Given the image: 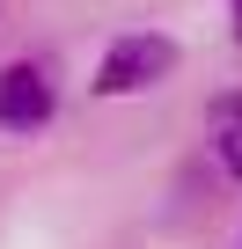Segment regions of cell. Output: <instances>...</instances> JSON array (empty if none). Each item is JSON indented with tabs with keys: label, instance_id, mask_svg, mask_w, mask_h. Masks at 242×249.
<instances>
[{
	"label": "cell",
	"instance_id": "cell-2",
	"mask_svg": "<svg viewBox=\"0 0 242 249\" xmlns=\"http://www.w3.org/2000/svg\"><path fill=\"white\" fill-rule=\"evenodd\" d=\"M52 117V81H44V66H8L0 73V124L8 132H37V124Z\"/></svg>",
	"mask_w": 242,
	"mask_h": 249
},
{
	"label": "cell",
	"instance_id": "cell-1",
	"mask_svg": "<svg viewBox=\"0 0 242 249\" xmlns=\"http://www.w3.org/2000/svg\"><path fill=\"white\" fill-rule=\"evenodd\" d=\"M169 66H176V44L154 37V30H132V37H117V44L103 52V66H95V95H140V88H154Z\"/></svg>",
	"mask_w": 242,
	"mask_h": 249
},
{
	"label": "cell",
	"instance_id": "cell-4",
	"mask_svg": "<svg viewBox=\"0 0 242 249\" xmlns=\"http://www.w3.org/2000/svg\"><path fill=\"white\" fill-rule=\"evenodd\" d=\"M235 37H242V0H235Z\"/></svg>",
	"mask_w": 242,
	"mask_h": 249
},
{
	"label": "cell",
	"instance_id": "cell-3",
	"mask_svg": "<svg viewBox=\"0 0 242 249\" xmlns=\"http://www.w3.org/2000/svg\"><path fill=\"white\" fill-rule=\"evenodd\" d=\"M213 140H220V161L242 176V95H220L213 103Z\"/></svg>",
	"mask_w": 242,
	"mask_h": 249
}]
</instances>
